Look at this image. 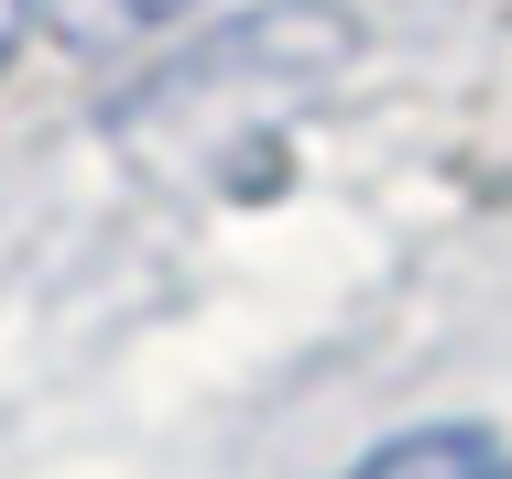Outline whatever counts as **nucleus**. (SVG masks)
<instances>
[{"instance_id":"f03ea898","label":"nucleus","mask_w":512,"mask_h":479,"mask_svg":"<svg viewBox=\"0 0 512 479\" xmlns=\"http://www.w3.org/2000/svg\"><path fill=\"white\" fill-rule=\"evenodd\" d=\"M175 11H197V0H55V33L66 44H131V33H153Z\"/></svg>"},{"instance_id":"7ed1b4c3","label":"nucleus","mask_w":512,"mask_h":479,"mask_svg":"<svg viewBox=\"0 0 512 479\" xmlns=\"http://www.w3.org/2000/svg\"><path fill=\"white\" fill-rule=\"evenodd\" d=\"M44 0H0V66H11V44H22V22H33Z\"/></svg>"},{"instance_id":"f257e3e1","label":"nucleus","mask_w":512,"mask_h":479,"mask_svg":"<svg viewBox=\"0 0 512 479\" xmlns=\"http://www.w3.org/2000/svg\"><path fill=\"white\" fill-rule=\"evenodd\" d=\"M338 479H512V447L491 425H414V436L371 447L360 469H338Z\"/></svg>"}]
</instances>
